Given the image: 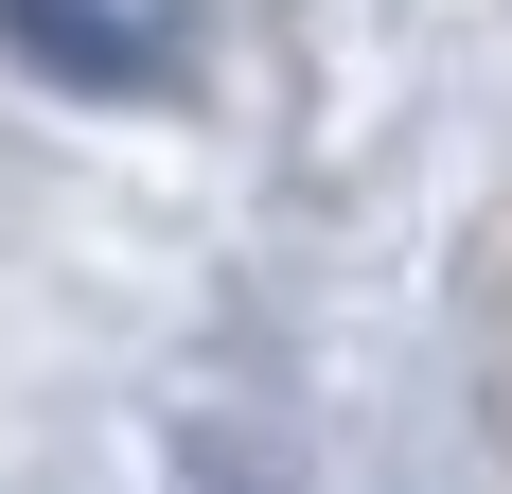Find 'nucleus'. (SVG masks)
Segmentation results:
<instances>
[{
  "instance_id": "nucleus-1",
  "label": "nucleus",
  "mask_w": 512,
  "mask_h": 494,
  "mask_svg": "<svg viewBox=\"0 0 512 494\" xmlns=\"http://www.w3.org/2000/svg\"><path fill=\"white\" fill-rule=\"evenodd\" d=\"M0 36L36 53L53 89H177L195 0H0Z\"/></svg>"
}]
</instances>
